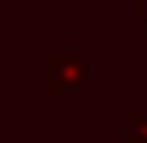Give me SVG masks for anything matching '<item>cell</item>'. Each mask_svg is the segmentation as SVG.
Listing matches in <instances>:
<instances>
[{
  "mask_svg": "<svg viewBox=\"0 0 147 143\" xmlns=\"http://www.w3.org/2000/svg\"><path fill=\"white\" fill-rule=\"evenodd\" d=\"M92 48H48L45 51V92L55 96H96L92 85Z\"/></svg>",
  "mask_w": 147,
  "mask_h": 143,
  "instance_id": "1",
  "label": "cell"
},
{
  "mask_svg": "<svg viewBox=\"0 0 147 143\" xmlns=\"http://www.w3.org/2000/svg\"><path fill=\"white\" fill-rule=\"evenodd\" d=\"M123 140L147 143V112H140V109H127L123 112Z\"/></svg>",
  "mask_w": 147,
  "mask_h": 143,
  "instance_id": "2",
  "label": "cell"
},
{
  "mask_svg": "<svg viewBox=\"0 0 147 143\" xmlns=\"http://www.w3.org/2000/svg\"><path fill=\"white\" fill-rule=\"evenodd\" d=\"M137 17H140V31H137V48L147 51V3L137 0Z\"/></svg>",
  "mask_w": 147,
  "mask_h": 143,
  "instance_id": "3",
  "label": "cell"
},
{
  "mask_svg": "<svg viewBox=\"0 0 147 143\" xmlns=\"http://www.w3.org/2000/svg\"><path fill=\"white\" fill-rule=\"evenodd\" d=\"M140 3H147V0H140Z\"/></svg>",
  "mask_w": 147,
  "mask_h": 143,
  "instance_id": "4",
  "label": "cell"
}]
</instances>
